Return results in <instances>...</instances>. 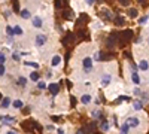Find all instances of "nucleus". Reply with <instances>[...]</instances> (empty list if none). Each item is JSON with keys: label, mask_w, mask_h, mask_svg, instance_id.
Segmentation results:
<instances>
[{"label": "nucleus", "mask_w": 149, "mask_h": 134, "mask_svg": "<svg viewBox=\"0 0 149 134\" xmlns=\"http://www.w3.org/2000/svg\"><path fill=\"white\" fill-rule=\"evenodd\" d=\"M57 134H64V130H63V128H58V130H57Z\"/></svg>", "instance_id": "obj_31"}, {"label": "nucleus", "mask_w": 149, "mask_h": 134, "mask_svg": "<svg viewBox=\"0 0 149 134\" xmlns=\"http://www.w3.org/2000/svg\"><path fill=\"white\" fill-rule=\"evenodd\" d=\"M91 116H93V118H95V119H100L102 112H100V110H91Z\"/></svg>", "instance_id": "obj_24"}, {"label": "nucleus", "mask_w": 149, "mask_h": 134, "mask_svg": "<svg viewBox=\"0 0 149 134\" xmlns=\"http://www.w3.org/2000/svg\"><path fill=\"white\" fill-rule=\"evenodd\" d=\"M6 134H17L15 131H12V130H9V131H6Z\"/></svg>", "instance_id": "obj_33"}, {"label": "nucleus", "mask_w": 149, "mask_h": 134, "mask_svg": "<svg viewBox=\"0 0 149 134\" xmlns=\"http://www.w3.org/2000/svg\"><path fill=\"white\" fill-rule=\"evenodd\" d=\"M110 81H112V76L109 75V73H107V75H103V78H102V83L104 85V87L110 83Z\"/></svg>", "instance_id": "obj_19"}, {"label": "nucleus", "mask_w": 149, "mask_h": 134, "mask_svg": "<svg viewBox=\"0 0 149 134\" xmlns=\"http://www.w3.org/2000/svg\"><path fill=\"white\" fill-rule=\"evenodd\" d=\"M24 66H27V67H33V69H39L40 64L39 63H36V61H24Z\"/></svg>", "instance_id": "obj_16"}, {"label": "nucleus", "mask_w": 149, "mask_h": 134, "mask_svg": "<svg viewBox=\"0 0 149 134\" xmlns=\"http://www.w3.org/2000/svg\"><path fill=\"white\" fill-rule=\"evenodd\" d=\"M37 90H40V91L46 90V83H45V82H42V81H39V82H37Z\"/></svg>", "instance_id": "obj_25"}, {"label": "nucleus", "mask_w": 149, "mask_h": 134, "mask_svg": "<svg viewBox=\"0 0 149 134\" xmlns=\"http://www.w3.org/2000/svg\"><path fill=\"white\" fill-rule=\"evenodd\" d=\"M131 82H133L134 85H139V83H140V76H139V73L136 72V70L131 72Z\"/></svg>", "instance_id": "obj_9"}, {"label": "nucleus", "mask_w": 149, "mask_h": 134, "mask_svg": "<svg viewBox=\"0 0 149 134\" xmlns=\"http://www.w3.org/2000/svg\"><path fill=\"white\" fill-rule=\"evenodd\" d=\"M10 103H12V100L9 99V97H5V99L0 101V109H8L10 106Z\"/></svg>", "instance_id": "obj_10"}, {"label": "nucleus", "mask_w": 149, "mask_h": 134, "mask_svg": "<svg viewBox=\"0 0 149 134\" xmlns=\"http://www.w3.org/2000/svg\"><path fill=\"white\" fill-rule=\"evenodd\" d=\"M148 19H149V17H148V15H143V17L139 18V24H146Z\"/></svg>", "instance_id": "obj_26"}, {"label": "nucleus", "mask_w": 149, "mask_h": 134, "mask_svg": "<svg viewBox=\"0 0 149 134\" xmlns=\"http://www.w3.org/2000/svg\"><path fill=\"white\" fill-rule=\"evenodd\" d=\"M0 122H2L3 125H8V124H12V122H15V118H12V116H5V115H2V116H0Z\"/></svg>", "instance_id": "obj_7"}, {"label": "nucleus", "mask_w": 149, "mask_h": 134, "mask_svg": "<svg viewBox=\"0 0 149 134\" xmlns=\"http://www.w3.org/2000/svg\"><path fill=\"white\" fill-rule=\"evenodd\" d=\"M21 18H22V19H30V18H31V14H30V10H29L27 8H24V9L21 10Z\"/></svg>", "instance_id": "obj_13"}, {"label": "nucleus", "mask_w": 149, "mask_h": 134, "mask_svg": "<svg viewBox=\"0 0 149 134\" xmlns=\"http://www.w3.org/2000/svg\"><path fill=\"white\" fill-rule=\"evenodd\" d=\"M46 42H48V37L45 34H36L34 36V45L36 46H43Z\"/></svg>", "instance_id": "obj_2"}, {"label": "nucleus", "mask_w": 149, "mask_h": 134, "mask_svg": "<svg viewBox=\"0 0 149 134\" xmlns=\"http://www.w3.org/2000/svg\"><path fill=\"white\" fill-rule=\"evenodd\" d=\"M12 60H15V61H18V60H19V55H18V54H12Z\"/></svg>", "instance_id": "obj_30"}, {"label": "nucleus", "mask_w": 149, "mask_h": 134, "mask_svg": "<svg viewBox=\"0 0 149 134\" xmlns=\"http://www.w3.org/2000/svg\"><path fill=\"white\" fill-rule=\"evenodd\" d=\"M128 131H130V125H128V122L121 124V127H119V134H128Z\"/></svg>", "instance_id": "obj_11"}, {"label": "nucleus", "mask_w": 149, "mask_h": 134, "mask_svg": "<svg viewBox=\"0 0 149 134\" xmlns=\"http://www.w3.org/2000/svg\"><path fill=\"white\" fill-rule=\"evenodd\" d=\"M61 63H63V58H61L60 54H55V55L51 58V67H60Z\"/></svg>", "instance_id": "obj_5"}, {"label": "nucleus", "mask_w": 149, "mask_h": 134, "mask_svg": "<svg viewBox=\"0 0 149 134\" xmlns=\"http://www.w3.org/2000/svg\"><path fill=\"white\" fill-rule=\"evenodd\" d=\"M93 58H94V60H98V58H100V54H98V52H95V54H94V57H93Z\"/></svg>", "instance_id": "obj_32"}, {"label": "nucleus", "mask_w": 149, "mask_h": 134, "mask_svg": "<svg viewBox=\"0 0 149 134\" xmlns=\"http://www.w3.org/2000/svg\"><path fill=\"white\" fill-rule=\"evenodd\" d=\"M137 67H139L140 72H148L149 70V61H148V60H140Z\"/></svg>", "instance_id": "obj_6"}, {"label": "nucleus", "mask_w": 149, "mask_h": 134, "mask_svg": "<svg viewBox=\"0 0 149 134\" xmlns=\"http://www.w3.org/2000/svg\"><path fill=\"white\" fill-rule=\"evenodd\" d=\"M148 43H149V39H148Z\"/></svg>", "instance_id": "obj_35"}, {"label": "nucleus", "mask_w": 149, "mask_h": 134, "mask_svg": "<svg viewBox=\"0 0 149 134\" xmlns=\"http://www.w3.org/2000/svg\"><path fill=\"white\" fill-rule=\"evenodd\" d=\"M84 2H85V5H88V6H93L95 0H84Z\"/></svg>", "instance_id": "obj_29"}, {"label": "nucleus", "mask_w": 149, "mask_h": 134, "mask_svg": "<svg viewBox=\"0 0 149 134\" xmlns=\"http://www.w3.org/2000/svg\"><path fill=\"white\" fill-rule=\"evenodd\" d=\"M76 134H82V131H76Z\"/></svg>", "instance_id": "obj_34"}, {"label": "nucleus", "mask_w": 149, "mask_h": 134, "mask_svg": "<svg viewBox=\"0 0 149 134\" xmlns=\"http://www.w3.org/2000/svg\"><path fill=\"white\" fill-rule=\"evenodd\" d=\"M31 26H33L34 28H42V26H43L42 17H39V15H36V17H31Z\"/></svg>", "instance_id": "obj_3"}, {"label": "nucleus", "mask_w": 149, "mask_h": 134, "mask_svg": "<svg viewBox=\"0 0 149 134\" xmlns=\"http://www.w3.org/2000/svg\"><path fill=\"white\" fill-rule=\"evenodd\" d=\"M127 122H128L130 128H137V127L140 125V119H139L137 116H130V118L127 119Z\"/></svg>", "instance_id": "obj_4"}, {"label": "nucleus", "mask_w": 149, "mask_h": 134, "mask_svg": "<svg viewBox=\"0 0 149 134\" xmlns=\"http://www.w3.org/2000/svg\"><path fill=\"white\" fill-rule=\"evenodd\" d=\"M18 83L21 85V87H26V85H27V79L24 76H18Z\"/></svg>", "instance_id": "obj_23"}, {"label": "nucleus", "mask_w": 149, "mask_h": 134, "mask_svg": "<svg viewBox=\"0 0 149 134\" xmlns=\"http://www.w3.org/2000/svg\"><path fill=\"white\" fill-rule=\"evenodd\" d=\"M137 9H134V8H131V9H128V17H131V18H136L137 17Z\"/></svg>", "instance_id": "obj_22"}, {"label": "nucleus", "mask_w": 149, "mask_h": 134, "mask_svg": "<svg viewBox=\"0 0 149 134\" xmlns=\"http://www.w3.org/2000/svg\"><path fill=\"white\" fill-rule=\"evenodd\" d=\"M14 31H15V36H22V34H24L22 27L18 26V24H15V26H14Z\"/></svg>", "instance_id": "obj_18"}, {"label": "nucleus", "mask_w": 149, "mask_h": 134, "mask_svg": "<svg viewBox=\"0 0 149 134\" xmlns=\"http://www.w3.org/2000/svg\"><path fill=\"white\" fill-rule=\"evenodd\" d=\"M5 72H6L5 64H0V76H3V75H5Z\"/></svg>", "instance_id": "obj_28"}, {"label": "nucleus", "mask_w": 149, "mask_h": 134, "mask_svg": "<svg viewBox=\"0 0 149 134\" xmlns=\"http://www.w3.org/2000/svg\"><path fill=\"white\" fill-rule=\"evenodd\" d=\"M48 90L51 91V92H52L54 95H55V94H58V91H60V90H58V85H57V83H49V85H48Z\"/></svg>", "instance_id": "obj_14"}, {"label": "nucleus", "mask_w": 149, "mask_h": 134, "mask_svg": "<svg viewBox=\"0 0 149 134\" xmlns=\"http://www.w3.org/2000/svg\"><path fill=\"white\" fill-rule=\"evenodd\" d=\"M93 66H94V58H91V57H84V60H82V67H84V70H85V72H90V70L93 69Z\"/></svg>", "instance_id": "obj_1"}, {"label": "nucleus", "mask_w": 149, "mask_h": 134, "mask_svg": "<svg viewBox=\"0 0 149 134\" xmlns=\"http://www.w3.org/2000/svg\"><path fill=\"white\" fill-rule=\"evenodd\" d=\"M133 106H134L136 110H142V109H143V101L142 100H134Z\"/></svg>", "instance_id": "obj_21"}, {"label": "nucleus", "mask_w": 149, "mask_h": 134, "mask_svg": "<svg viewBox=\"0 0 149 134\" xmlns=\"http://www.w3.org/2000/svg\"><path fill=\"white\" fill-rule=\"evenodd\" d=\"M22 106H24V101L19 100V99H17V100L12 101V107H14V109H21Z\"/></svg>", "instance_id": "obj_15"}, {"label": "nucleus", "mask_w": 149, "mask_h": 134, "mask_svg": "<svg viewBox=\"0 0 149 134\" xmlns=\"http://www.w3.org/2000/svg\"><path fill=\"white\" fill-rule=\"evenodd\" d=\"M91 101H93V97H91L90 94H82V95H81V103H82L84 106L90 104Z\"/></svg>", "instance_id": "obj_8"}, {"label": "nucleus", "mask_w": 149, "mask_h": 134, "mask_svg": "<svg viewBox=\"0 0 149 134\" xmlns=\"http://www.w3.org/2000/svg\"><path fill=\"white\" fill-rule=\"evenodd\" d=\"M100 130H102L103 133H106V131H109V130H110V124L107 122V121H103V122L100 124Z\"/></svg>", "instance_id": "obj_17"}, {"label": "nucleus", "mask_w": 149, "mask_h": 134, "mask_svg": "<svg viewBox=\"0 0 149 134\" xmlns=\"http://www.w3.org/2000/svg\"><path fill=\"white\" fill-rule=\"evenodd\" d=\"M5 61H6L5 54H3V52H0V64H5Z\"/></svg>", "instance_id": "obj_27"}, {"label": "nucleus", "mask_w": 149, "mask_h": 134, "mask_svg": "<svg viewBox=\"0 0 149 134\" xmlns=\"http://www.w3.org/2000/svg\"><path fill=\"white\" fill-rule=\"evenodd\" d=\"M29 76H30V81H31V82H39V81H40V75H39L36 70H33Z\"/></svg>", "instance_id": "obj_12"}, {"label": "nucleus", "mask_w": 149, "mask_h": 134, "mask_svg": "<svg viewBox=\"0 0 149 134\" xmlns=\"http://www.w3.org/2000/svg\"><path fill=\"white\" fill-rule=\"evenodd\" d=\"M6 34H8V37H14L15 36V31H14V27L12 26H6Z\"/></svg>", "instance_id": "obj_20"}]
</instances>
